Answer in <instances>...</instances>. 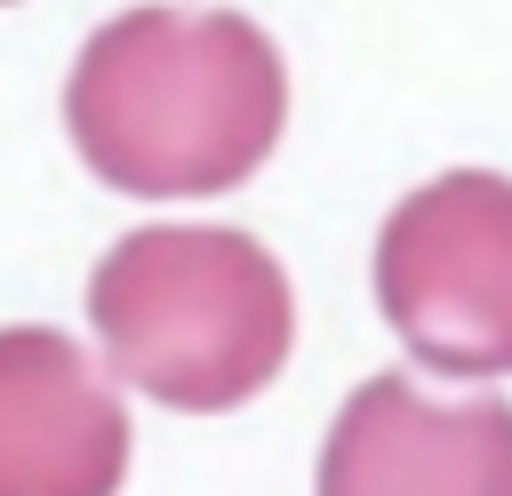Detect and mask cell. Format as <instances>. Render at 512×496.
<instances>
[{"label": "cell", "mask_w": 512, "mask_h": 496, "mask_svg": "<svg viewBox=\"0 0 512 496\" xmlns=\"http://www.w3.org/2000/svg\"><path fill=\"white\" fill-rule=\"evenodd\" d=\"M72 152L128 200L248 184L288 128V64L240 8H128L64 80Z\"/></svg>", "instance_id": "obj_1"}, {"label": "cell", "mask_w": 512, "mask_h": 496, "mask_svg": "<svg viewBox=\"0 0 512 496\" xmlns=\"http://www.w3.org/2000/svg\"><path fill=\"white\" fill-rule=\"evenodd\" d=\"M88 320L112 376L184 416L256 400L296 344L288 272L232 224L120 232L88 272Z\"/></svg>", "instance_id": "obj_2"}, {"label": "cell", "mask_w": 512, "mask_h": 496, "mask_svg": "<svg viewBox=\"0 0 512 496\" xmlns=\"http://www.w3.org/2000/svg\"><path fill=\"white\" fill-rule=\"evenodd\" d=\"M376 312L432 376H512V176L416 184L376 232Z\"/></svg>", "instance_id": "obj_3"}, {"label": "cell", "mask_w": 512, "mask_h": 496, "mask_svg": "<svg viewBox=\"0 0 512 496\" xmlns=\"http://www.w3.org/2000/svg\"><path fill=\"white\" fill-rule=\"evenodd\" d=\"M320 496H512V400L368 376L328 424Z\"/></svg>", "instance_id": "obj_4"}, {"label": "cell", "mask_w": 512, "mask_h": 496, "mask_svg": "<svg viewBox=\"0 0 512 496\" xmlns=\"http://www.w3.org/2000/svg\"><path fill=\"white\" fill-rule=\"evenodd\" d=\"M128 408L64 328H0V496H120Z\"/></svg>", "instance_id": "obj_5"}, {"label": "cell", "mask_w": 512, "mask_h": 496, "mask_svg": "<svg viewBox=\"0 0 512 496\" xmlns=\"http://www.w3.org/2000/svg\"><path fill=\"white\" fill-rule=\"evenodd\" d=\"M0 8H8V0H0Z\"/></svg>", "instance_id": "obj_6"}]
</instances>
